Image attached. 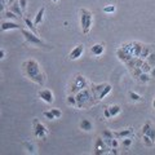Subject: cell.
Listing matches in <instances>:
<instances>
[{
	"label": "cell",
	"instance_id": "obj_1",
	"mask_svg": "<svg viewBox=\"0 0 155 155\" xmlns=\"http://www.w3.org/2000/svg\"><path fill=\"white\" fill-rule=\"evenodd\" d=\"M23 72H25V75L28 78V79H31L34 83H36L38 85H43L45 83V78H44V74L41 72L40 70V66L39 64L35 61V60H27L23 62Z\"/></svg>",
	"mask_w": 155,
	"mask_h": 155
},
{
	"label": "cell",
	"instance_id": "obj_2",
	"mask_svg": "<svg viewBox=\"0 0 155 155\" xmlns=\"http://www.w3.org/2000/svg\"><path fill=\"white\" fill-rule=\"evenodd\" d=\"M76 96V100H78V109H87V107H91L92 105H94L97 101L94 100V97L92 96V92L91 88H85L83 91L78 92L75 94Z\"/></svg>",
	"mask_w": 155,
	"mask_h": 155
},
{
	"label": "cell",
	"instance_id": "obj_3",
	"mask_svg": "<svg viewBox=\"0 0 155 155\" xmlns=\"http://www.w3.org/2000/svg\"><path fill=\"white\" fill-rule=\"evenodd\" d=\"M92 23H93V14L88 9L83 8L80 11V26L84 34H89L92 28Z\"/></svg>",
	"mask_w": 155,
	"mask_h": 155
},
{
	"label": "cell",
	"instance_id": "obj_4",
	"mask_svg": "<svg viewBox=\"0 0 155 155\" xmlns=\"http://www.w3.org/2000/svg\"><path fill=\"white\" fill-rule=\"evenodd\" d=\"M21 32H22L23 38L26 39V41L28 43V44H31V45H36V47H41V45H44V43H43V40L38 36V34H35L34 31H31V30H25V28H21Z\"/></svg>",
	"mask_w": 155,
	"mask_h": 155
},
{
	"label": "cell",
	"instance_id": "obj_5",
	"mask_svg": "<svg viewBox=\"0 0 155 155\" xmlns=\"http://www.w3.org/2000/svg\"><path fill=\"white\" fill-rule=\"evenodd\" d=\"M85 88H88V81H87V79L83 75H76L74 79V83L71 85V93L76 94L78 92L83 91Z\"/></svg>",
	"mask_w": 155,
	"mask_h": 155
},
{
	"label": "cell",
	"instance_id": "obj_6",
	"mask_svg": "<svg viewBox=\"0 0 155 155\" xmlns=\"http://www.w3.org/2000/svg\"><path fill=\"white\" fill-rule=\"evenodd\" d=\"M32 125H34V134H35L38 138L44 140L47 137V128L39 122V119H34Z\"/></svg>",
	"mask_w": 155,
	"mask_h": 155
},
{
	"label": "cell",
	"instance_id": "obj_7",
	"mask_svg": "<svg viewBox=\"0 0 155 155\" xmlns=\"http://www.w3.org/2000/svg\"><path fill=\"white\" fill-rule=\"evenodd\" d=\"M109 149L110 147L106 145L102 137H98L96 140V143H94V154L96 155H104L106 153H109Z\"/></svg>",
	"mask_w": 155,
	"mask_h": 155
},
{
	"label": "cell",
	"instance_id": "obj_8",
	"mask_svg": "<svg viewBox=\"0 0 155 155\" xmlns=\"http://www.w3.org/2000/svg\"><path fill=\"white\" fill-rule=\"evenodd\" d=\"M39 97L44 101L45 104H52L53 101H54V96H53L52 91L49 89H41L39 91Z\"/></svg>",
	"mask_w": 155,
	"mask_h": 155
},
{
	"label": "cell",
	"instance_id": "obj_9",
	"mask_svg": "<svg viewBox=\"0 0 155 155\" xmlns=\"http://www.w3.org/2000/svg\"><path fill=\"white\" fill-rule=\"evenodd\" d=\"M83 52H84V45L83 44H79V45H76L74 49H72L70 52V54H69V58L71 61H75L78 60V58H80L81 54H83Z\"/></svg>",
	"mask_w": 155,
	"mask_h": 155
},
{
	"label": "cell",
	"instance_id": "obj_10",
	"mask_svg": "<svg viewBox=\"0 0 155 155\" xmlns=\"http://www.w3.org/2000/svg\"><path fill=\"white\" fill-rule=\"evenodd\" d=\"M2 31H8V30H21V26L16 22H12V21H3L2 22Z\"/></svg>",
	"mask_w": 155,
	"mask_h": 155
},
{
	"label": "cell",
	"instance_id": "obj_11",
	"mask_svg": "<svg viewBox=\"0 0 155 155\" xmlns=\"http://www.w3.org/2000/svg\"><path fill=\"white\" fill-rule=\"evenodd\" d=\"M133 128H127V129H122V130H116V132H114V136L118 140H123L125 137H130V136L133 134Z\"/></svg>",
	"mask_w": 155,
	"mask_h": 155
},
{
	"label": "cell",
	"instance_id": "obj_12",
	"mask_svg": "<svg viewBox=\"0 0 155 155\" xmlns=\"http://www.w3.org/2000/svg\"><path fill=\"white\" fill-rule=\"evenodd\" d=\"M116 57H118L122 62H124V64H127L128 61H130L133 58V56H130L129 53H127L124 49H122V48H119V49L116 51Z\"/></svg>",
	"mask_w": 155,
	"mask_h": 155
},
{
	"label": "cell",
	"instance_id": "obj_13",
	"mask_svg": "<svg viewBox=\"0 0 155 155\" xmlns=\"http://www.w3.org/2000/svg\"><path fill=\"white\" fill-rule=\"evenodd\" d=\"M104 52H105V45L102 44V43H97V44H94L93 47L91 48V53L93 56H96V57L102 56Z\"/></svg>",
	"mask_w": 155,
	"mask_h": 155
},
{
	"label": "cell",
	"instance_id": "obj_14",
	"mask_svg": "<svg viewBox=\"0 0 155 155\" xmlns=\"http://www.w3.org/2000/svg\"><path fill=\"white\" fill-rule=\"evenodd\" d=\"M105 85L106 84H94V85H92V88H91V92H92V96L94 97V100L98 102V96H100V93L102 92V89L105 88Z\"/></svg>",
	"mask_w": 155,
	"mask_h": 155
},
{
	"label": "cell",
	"instance_id": "obj_15",
	"mask_svg": "<svg viewBox=\"0 0 155 155\" xmlns=\"http://www.w3.org/2000/svg\"><path fill=\"white\" fill-rule=\"evenodd\" d=\"M102 138H104V141L106 142V145H107L109 147H111V142H113V140L115 138L114 132H111V130H109V129L104 130V133H102Z\"/></svg>",
	"mask_w": 155,
	"mask_h": 155
},
{
	"label": "cell",
	"instance_id": "obj_16",
	"mask_svg": "<svg viewBox=\"0 0 155 155\" xmlns=\"http://www.w3.org/2000/svg\"><path fill=\"white\" fill-rule=\"evenodd\" d=\"M9 9H11L12 12H14V13H16L18 17H22V14H23V11H22L21 5H19V0H17L16 3H13L12 5H9Z\"/></svg>",
	"mask_w": 155,
	"mask_h": 155
},
{
	"label": "cell",
	"instance_id": "obj_17",
	"mask_svg": "<svg viewBox=\"0 0 155 155\" xmlns=\"http://www.w3.org/2000/svg\"><path fill=\"white\" fill-rule=\"evenodd\" d=\"M80 129H81V130H85V132H89V130L93 129V124H92L91 120L83 119V120L80 122Z\"/></svg>",
	"mask_w": 155,
	"mask_h": 155
},
{
	"label": "cell",
	"instance_id": "obj_18",
	"mask_svg": "<svg viewBox=\"0 0 155 155\" xmlns=\"http://www.w3.org/2000/svg\"><path fill=\"white\" fill-rule=\"evenodd\" d=\"M44 13H45V8L41 7V8L38 11V13H36L35 19H34V23H35V25H40V23H41L43 17H44Z\"/></svg>",
	"mask_w": 155,
	"mask_h": 155
},
{
	"label": "cell",
	"instance_id": "obj_19",
	"mask_svg": "<svg viewBox=\"0 0 155 155\" xmlns=\"http://www.w3.org/2000/svg\"><path fill=\"white\" fill-rule=\"evenodd\" d=\"M111 89H113V87H111L110 84H106L105 85V88L102 89V92L100 93V96H98V101H101V100H104L106 96H107L110 92H111Z\"/></svg>",
	"mask_w": 155,
	"mask_h": 155
},
{
	"label": "cell",
	"instance_id": "obj_20",
	"mask_svg": "<svg viewBox=\"0 0 155 155\" xmlns=\"http://www.w3.org/2000/svg\"><path fill=\"white\" fill-rule=\"evenodd\" d=\"M109 110L111 113V116H116L120 114V111H122V109H120L119 105H110L109 106Z\"/></svg>",
	"mask_w": 155,
	"mask_h": 155
},
{
	"label": "cell",
	"instance_id": "obj_21",
	"mask_svg": "<svg viewBox=\"0 0 155 155\" xmlns=\"http://www.w3.org/2000/svg\"><path fill=\"white\" fill-rule=\"evenodd\" d=\"M150 53H151L150 52V48L147 45H143L141 53H140V58H141V60H146V58L150 56Z\"/></svg>",
	"mask_w": 155,
	"mask_h": 155
},
{
	"label": "cell",
	"instance_id": "obj_22",
	"mask_svg": "<svg viewBox=\"0 0 155 155\" xmlns=\"http://www.w3.org/2000/svg\"><path fill=\"white\" fill-rule=\"evenodd\" d=\"M151 79H153V78L150 76V74H147V72H142V74L138 76L137 80L141 81V83H149V81L151 80Z\"/></svg>",
	"mask_w": 155,
	"mask_h": 155
},
{
	"label": "cell",
	"instance_id": "obj_23",
	"mask_svg": "<svg viewBox=\"0 0 155 155\" xmlns=\"http://www.w3.org/2000/svg\"><path fill=\"white\" fill-rule=\"evenodd\" d=\"M142 140H143V143H145V146H147V147H153L154 146V141L151 138H150V136L149 134H142Z\"/></svg>",
	"mask_w": 155,
	"mask_h": 155
},
{
	"label": "cell",
	"instance_id": "obj_24",
	"mask_svg": "<svg viewBox=\"0 0 155 155\" xmlns=\"http://www.w3.org/2000/svg\"><path fill=\"white\" fill-rule=\"evenodd\" d=\"M67 104H69L70 106H74V107H76L78 106V100H76V96L75 94H70L67 96Z\"/></svg>",
	"mask_w": 155,
	"mask_h": 155
},
{
	"label": "cell",
	"instance_id": "obj_25",
	"mask_svg": "<svg viewBox=\"0 0 155 155\" xmlns=\"http://www.w3.org/2000/svg\"><path fill=\"white\" fill-rule=\"evenodd\" d=\"M140 69L142 70V72H147V74H150V71H151L153 66H150V65H149V62L145 60V61H143V64L141 65V67H140Z\"/></svg>",
	"mask_w": 155,
	"mask_h": 155
},
{
	"label": "cell",
	"instance_id": "obj_26",
	"mask_svg": "<svg viewBox=\"0 0 155 155\" xmlns=\"http://www.w3.org/2000/svg\"><path fill=\"white\" fill-rule=\"evenodd\" d=\"M23 146H25V149H26L27 153H30V154L35 153V146H34L31 142H23Z\"/></svg>",
	"mask_w": 155,
	"mask_h": 155
},
{
	"label": "cell",
	"instance_id": "obj_27",
	"mask_svg": "<svg viewBox=\"0 0 155 155\" xmlns=\"http://www.w3.org/2000/svg\"><path fill=\"white\" fill-rule=\"evenodd\" d=\"M3 17H5V18H9V19H16L18 16L14 12H12L11 9H9V11H7V12H4L3 13Z\"/></svg>",
	"mask_w": 155,
	"mask_h": 155
},
{
	"label": "cell",
	"instance_id": "obj_28",
	"mask_svg": "<svg viewBox=\"0 0 155 155\" xmlns=\"http://www.w3.org/2000/svg\"><path fill=\"white\" fill-rule=\"evenodd\" d=\"M128 96H129V98L132 100L133 102H140V101H141V96L137 94V93H134V92H129Z\"/></svg>",
	"mask_w": 155,
	"mask_h": 155
},
{
	"label": "cell",
	"instance_id": "obj_29",
	"mask_svg": "<svg viewBox=\"0 0 155 155\" xmlns=\"http://www.w3.org/2000/svg\"><path fill=\"white\" fill-rule=\"evenodd\" d=\"M25 25H26L28 28H30L31 31H34L35 34H38L36 28H35V23H34V22H31V21H30V19H28V18H25Z\"/></svg>",
	"mask_w": 155,
	"mask_h": 155
},
{
	"label": "cell",
	"instance_id": "obj_30",
	"mask_svg": "<svg viewBox=\"0 0 155 155\" xmlns=\"http://www.w3.org/2000/svg\"><path fill=\"white\" fill-rule=\"evenodd\" d=\"M115 5H113V4H109V5H106L104 7V12L105 13H107V14H111V13H114L115 12Z\"/></svg>",
	"mask_w": 155,
	"mask_h": 155
},
{
	"label": "cell",
	"instance_id": "obj_31",
	"mask_svg": "<svg viewBox=\"0 0 155 155\" xmlns=\"http://www.w3.org/2000/svg\"><path fill=\"white\" fill-rule=\"evenodd\" d=\"M151 128H153V127H151V123H150V122H146V123L143 124V127H142V134H147Z\"/></svg>",
	"mask_w": 155,
	"mask_h": 155
},
{
	"label": "cell",
	"instance_id": "obj_32",
	"mask_svg": "<svg viewBox=\"0 0 155 155\" xmlns=\"http://www.w3.org/2000/svg\"><path fill=\"white\" fill-rule=\"evenodd\" d=\"M146 61L149 62V65H150V66L155 67V53H150V56L146 58Z\"/></svg>",
	"mask_w": 155,
	"mask_h": 155
},
{
	"label": "cell",
	"instance_id": "obj_33",
	"mask_svg": "<svg viewBox=\"0 0 155 155\" xmlns=\"http://www.w3.org/2000/svg\"><path fill=\"white\" fill-rule=\"evenodd\" d=\"M43 116H44L45 119H48V120H53V119H56V116L53 115V113H52L51 110H49V111H44V113H43Z\"/></svg>",
	"mask_w": 155,
	"mask_h": 155
},
{
	"label": "cell",
	"instance_id": "obj_34",
	"mask_svg": "<svg viewBox=\"0 0 155 155\" xmlns=\"http://www.w3.org/2000/svg\"><path fill=\"white\" fill-rule=\"evenodd\" d=\"M122 145H123L124 147H129L130 145H132V140H130V137H125V138H123Z\"/></svg>",
	"mask_w": 155,
	"mask_h": 155
},
{
	"label": "cell",
	"instance_id": "obj_35",
	"mask_svg": "<svg viewBox=\"0 0 155 155\" xmlns=\"http://www.w3.org/2000/svg\"><path fill=\"white\" fill-rule=\"evenodd\" d=\"M51 111L53 113V115L56 116V119H58V118H61L62 116V111L60 109H51Z\"/></svg>",
	"mask_w": 155,
	"mask_h": 155
},
{
	"label": "cell",
	"instance_id": "obj_36",
	"mask_svg": "<svg viewBox=\"0 0 155 155\" xmlns=\"http://www.w3.org/2000/svg\"><path fill=\"white\" fill-rule=\"evenodd\" d=\"M104 115H105V118H106V119H110V118H113V116H111V113H110L109 107H105V109H104Z\"/></svg>",
	"mask_w": 155,
	"mask_h": 155
},
{
	"label": "cell",
	"instance_id": "obj_37",
	"mask_svg": "<svg viewBox=\"0 0 155 155\" xmlns=\"http://www.w3.org/2000/svg\"><path fill=\"white\" fill-rule=\"evenodd\" d=\"M19 5H21L22 11L25 12V11H26V8H27V0H19Z\"/></svg>",
	"mask_w": 155,
	"mask_h": 155
},
{
	"label": "cell",
	"instance_id": "obj_38",
	"mask_svg": "<svg viewBox=\"0 0 155 155\" xmlns=\"http://www.w3.org/2000/svg\"><path fill=\"white\" fill-rule=\"evenodd\" d=\"M147 134L150 136V138H151L153 141L155 142V129H154V128H151V129H150V132H149Z\"/></svg>",
	"mask_w": 155,
	"mask_h": 155
},
{
	"label": "cell",
	"instance_id": "obj_39",
	"mask_svg": "<svg viewBox=\"0 0 155 155\" xmlns=\"http://www.w3.org/2000/svg\"><path fill=\"white\" fill-rule=\"evenodd\" d=\"M4 57H5V51L2 48V49H0V60H3Z\"/></svg>",
	"mask_w": 155,
	"mask_h": 155
},
{
	"label": "cell",
	"instance_id": "obj_40",
	"mask_svg": "<svg viewBox=\"0 0 155 155\" xmlns=\"http://www.w3.org/2000/svg\"><path fill=\"white\" fill-rule=\"evenodd\" d=\"M150 76H151L153 79H155V67H153L151 71H150Z\"/></svg>",
	"mask_w": 155,
	"mask_h": 155
},
{
	"label": "cell",
	"instance_id": "obj_41",
	"mask_svg": "<svg viewBox=\"0 0 155 155\" xmlns=\"http://www.w3.org/2000/svg\"><path fill=\"white\" fill-rule=\"evenodd\" d=\"M52 2H53V3H57V2H58V0H52Z\"/></svg>",
	"mask_w": 155,
	"mask_h": 155
}]
</instances>
